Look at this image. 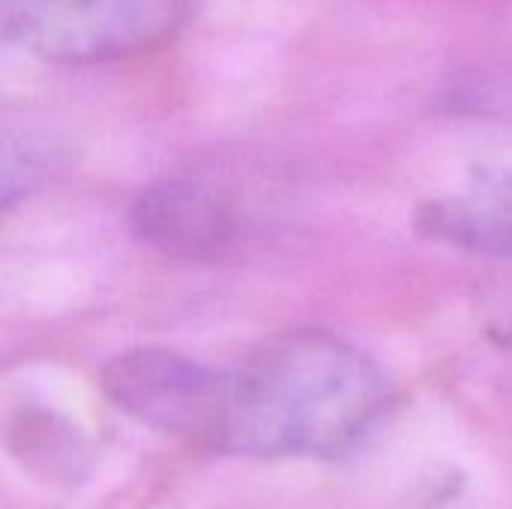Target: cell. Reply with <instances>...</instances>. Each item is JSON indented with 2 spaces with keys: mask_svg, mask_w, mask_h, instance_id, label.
<instances>
[{
  "mask_svg": "<svg viewBox=\"0 0 512 509\" xmlns=\"http://www.w3.org/2000/svg\"><path fill=\"white\" fill-rule=\"evenodd\" d=\"M390 405L381 366L342 336H273L225 369L216 450L255 459H333Z\"/></svg>",
  "mask_w": 512,
  "mask_h": 509,
  "instance_id": "obj_1",
  "label": "cell"
},
{
  "mask_svg": "<svg viewBox=\"0 0 512 509\" xmlns=\"http://www.w3.org/2000/svg\"><path fill=\"white\" fill-rule=\"evenodd\" d=\"M192 0H3V30L24 51L63 66L129 60L171 42Z\"/></svg>",
  "mask_w": 512,
  "mask_h": 509,
  "instance_id": "obj_2",
  "label": "cell"
},
{
  "mask_svg": "<svg viewBox=\"0 0 512 509\" xmlns=\"http://www.w3.org/2000/svg\"><path fill=\"white\" fill-rule=\"evenodd\" d=\"M102 390L141 426L216 450L225 369L168 348H129L105 363Z\"/></svg>",
  "mask_w": 512,
  "mask_h": 509,
  "instance_id": "obj_3",
  "label": "cell"
},
{
  "mask_svg": "<svg viewBox=\"0 0 512 509\" xmlns=\"http://www.w3.org/2000/svg\"><path fill=\"white\" fill-rule=\"evenodd\" d=\"M234 198L204 177H162L141 189L129 210L138 243L183 261H210L240 234Z\"/></svg>",
  "mask_w": 512,
  "mask_h": 509,
  "instance_id": "obj_4",
  "label": "cell"
},
{
  "mask_svg": "<svg viewBox=\"0 0 512 509\" xmlns=\"http://www.w3.org/2000/svg\"><path fill=\"white\" fill-rule=\"evenodd\" d=\"M417 228L486 261L512 255V171H480L462 189L426 201Z\"/></svg>",
  "mask_w": 512,
  "mask_h": 509,
  "instance_id": "obj_5",
  "label": "cell"
},
{
  "mask_svg": "<svg viewBox=\"0 0 512 509\" xmlns=\"http://www.w3.org/2000/svg\"><path fill=\"white\" fill-rule=\"evenodd\" d=\"M480 315L495 342L512 345V255L492 258V273L480 288Z\"/></svg>",
  "mask_w": 512,
  "mask_h": 509,
  "instance_id": "obj_6",
  "label": "cell"
}]
</instances>
